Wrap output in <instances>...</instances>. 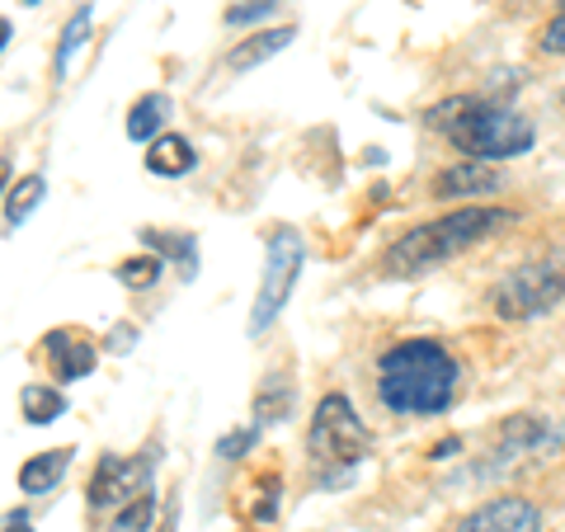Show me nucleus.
Listing matches in <instances>:
<instances>
[{"mask_svg": "<svg viewBox=\"0 0 565 532\" xmlns=\"http://www.w3.org/2000/svg\"><path fill=\"white\" fill-rule=\"evenodd\" d=\"M373 386H377V401L386 415L434 419V415H448V405L457 401L462 363L452 359V349L444 340L415 334V340H396L392 349H382Z\"/></svg>", "mask_w": 565, "mask_h": 532, "instance_id": "obj_1", "label": "nucleus"}, {"mask_svg": "<svg viewBox=\"0 0 565 532\" xmlns=\"http://www.w3.org/2000/svg\"><path fill=\"white\" fill-rule=\"evenodd\" d=\"M424 123L448 137V147L467 161H486V166H500V161H519L537 147V128L533 118H523L519 109H504L486 95H448L444 104H434Z\"/></svg>", "mask_w": 565, "mask_h": 532, "instance_id": "obj_2", "label": "nucleus"}, {"mask_svg": "<svg viewBox=\"0 0 565 532\" xmlns=\"http://www.w3.org/2000/svg\"><path fill=\"white\" fill-rule=\"evenodd\" d=\"M519 222L514 208H500V203H462L444 212L434 222H419L411 226L392 251H386V274H429L438 264H448L457 255L476 251V245L494 241L500 232Z\"/></svg>", "mask_w": 565, "mask_h": 532, "instance_id": "obj_3", "label": "nucleus"}, {"mask_svg": "<svg viewBox=\"0 0 565 532\" xmlns=\"http://www.w3.org/2000/svg\"><path fill=\"white\" fill-rule=\"evenodd\" d=\"M561 301H565V255L527 259L504 278H494L486 292V307L500 321H537V316L556 311Z\"/></svg>", "mask_w": 565, "mask_h": 532, "instance_id": "obj_4", "label": "nucleus"}, {"mask_svg": "<svg viewBox=\"0 0 565 532\" xmlns=\"http://www.w3.org/2000/svg\"><path fill=\"white\" fill-rule=\"evenodd\" d=\"M367 448H373V434H367L363 415L353 411V401L344 392H330L321 396V405H316L311 415V429H307V457L316 467H359Z\"/></svg>", "mask_w": 565, "mask_h": 532, "instance_id": "obj_5", "label": "nucleus"}, {"mask_svg": "<svg viewBox=\"0 0 565 532\" xmlns=\"http://www.w3.org/2000/svg\"><path fill=\"white\" fill-rule=\"evenodd\" d=\"M302 255H307L302 232H292V226H274L269 245H264L259 292H255V307H250V334H264L282 316V307H288V297L297 288V278H302Z\"/></svg>", "mask_w": 565, "mask_h": 532, "instance_id": "obj_6", "label": "nucleus"}, {"mask_svg": "<svg viewBox=\"0 0 565 532\" xmlns=\"http://www.w3.org/2000/svg\"><path fill=\"white\" fill-rule=\"evenodd\" d=\"M151 471H156V443L147 453H104L90 481H85V509L90 513H114L132 500V494H141L151 486Z\"/></svg>", "mask_w": 565, "mask_h": 532, "instance_id": "obj_7", "label": "nucleus"}, {"mask_svg": "<svg viewBox=\"0 0 565 532\" xmlns=\"http://www.w3.org/2000/svg\"><path fill=\"white\" fill-rule=\"evenodd\" d=\"M546 528V513L542 504L523 500V494H500V500H486L476 504L471 513L452 523V532H542Z\"/></svg>", "mask_w": 565, "mask_h": 532, "instance_id": "obj_8", "label": "nucleus"}, {"mask_svg": "<svg viewBox=\"0 0 565 532\" xmlns=\"http://www.w3.org/2000/svg\"><path fill=\"white\" fill-rule=\"evenodd\" d=\"M43 353H47V368H52V377H57V386L90 377L95 363H99L95 340H90V334H81V330H71V326L47 330L43 334Z\"/></svg>", "mask_w": 565, "mask_h": 532, "instance_id": "obj_9", "label": "nucleus"}, {"mask_svg": "<svg viewBox=\"0 0 565 532\" xmlns=\"http://www.w3.org/2000/svg\"><path fill=\"white\" fill-rule=\"evenodd\" d=\"M565 443V429L556 419L546 415H509L500 419V429H494V457H523V453H552Z\"/></svg>", "mask_w": 565, "mask_h": 532, "instance_id": "obj_10", "label": "nucleus"}, {"mask_svg": "<svg viewBox=\"0 0 565 532\" xmlns=\"http://www.w3.org/2000/svg\"><path fill=\"white\" fill-rule=\"evenodd\" d=\"M500 189V170L486 166V161H457L448 166L444 174L434 180V199H444V203H471V199H481V193H494Z\"/></svg>", "mask_w": 565, "mask_h": 532, "instance_id": "obj_11", "label": "nucleus"}, {"mask_svg": "<svg viewBox=\"0 0 565 532\" xmlns=\"http://www.w3.org/2000/svg\"><path fill=\"white\" fill-rule=\"evenodd\" d=\"M147 170L156 180H184V174L199 170V151H193V141L180 137V132H161L147 147Z\"/></svg>", "mask_w": 565, "mask_h": 532, "instance_id": "obj_12", "label": "nucleus"}, {"mask_svg": "<svg viewBox=\"0 0 565 532\" xmlns=\"http://www.w3.org/2000/svg\"><path fill=\"white\" fill-rule=\"evenodd\" d=\"M292 39H297L292 24L255 29V33H245V43H236L232 52H226V66H232V71H255L259 62H269V57H278V52H288Z\"/></svg>", "mask_w": 565, "mask_h": 532, "instance_id": "obj_13", "label": "nucleus"}, {"mask_svg": "<svg viewBox=\"0 0 565 532\" xmlns=\"http://www.w3.org/2000/svg\"><path fill=\"white\" fill-rule=\"evenodd\" d=\"M174 118V99L166 95V91H147L141 99H132V109H128V123H122V132H128V141H151L161 137V132H170L166 123Z\"/></svg>", "mask_w": 565, "mask_h": 532, "instance_id": "obj_14", "label": "nucleus"}, {"mask_svg": "<svg viewBox=\"0 0 565 532\" xmlns=\"http://www.w3.org/2000/svg\"><path fill=\"white\" fill-rule=\"evenodd\" d=\"M292 401H297V382L288 377V372H269L259 386H255V401H250V424L255 429H269V424L288 419L292 415Z\"/></svg>", "mask_w": 565, "mask_h": 532, "instance_id": "obj_15", "label": "nucleus"}, {"mask_svg": "<svg viewBox=\"0 0 565 532\" xmlns=\"http://www.w3.org/2000/svg\"><path fill=\"white\" fill-rule=\"evenodd\" d=\"M71 457L76 448H47V453H33L29 462L20 467V494H47L62 486V476L71 471Z\"/></svg>", "mask_w": 565, "mask_h": 532, "instance_id": "obj_16", "label": "nucleus"}, {"mask_svg": "<svg viewBox=\"0 0 565 532\" xmlns=\"http://www.w3.org/2000/svg\"><path fill=\"white\" fill-rule=\"evenodd\" d=\"M141 241H147L166 264H174V269H180V278L199 274V241H193L189 232H161V226H147V232H141Z\"/></svg>", "mask_w": 565, "mask_h": 532, "instance_id": "obj_17", "label": "nucleus"}, {"mask_svg": "<svg viewBox=\"0 0 565 532\" xmlns=\"http://www.w3.org/2000/svg\"><path fill=\"white\" fill-rule=\"evenodd\" d=\"M90 24H95V6H81V10L66 20L62 39H57V52H52V76H57V81H66L71 62H76V52L90 43Z\"/></svg>", "mask_w": 565, "mask_h": 532, "instance_id": "obj_18", "label": "nucleus"}, {"mask_svg": "<svg viewBox=\"0 0 565 532\" xmlns=\"http://www.w3.org/2000/svg\"><path fill=\"white\" fill-rule=\"evenodd\" d=\"M20 411L29 424H52V419H62L66 415V396H62V386H47V382H29L24 392H20Z\"/></svg>", "mask_w": 565, "mask_h": 532, "instance_id": "obj_19", "label": "nucleus"}, {"mask_svg": "<svg viewBox=\"0 0 565 532\" xmlns=\"http://www.w3.org/2000/svg\"><path fill=\"white\" fill-rule=\"evenodd\" d=\"M43 193H47L43 174H24L20 184H10V193H6V222L10 226H24L33 217V208L43 203Z\"/></svg>", "mask_w": 565, "mask_h": 532, "instance_id": "obj_20", "label": "nucleus"}, {"mask_svg": "<svg viewBox=\"0 0 565 532\" xmlns=\"http://www.w3.org/2000/svg\"><path fill=\"white\" fill-rule=\"evenodd\" d=\"M114 274H118L122 288L147 292V288H156V283L166 278V259H161V255H132V259H118Z\"/></svg>", "mask_w": 565, "mask_h": 532, "instance_id": "obj_21", "label": "nucleus"}, {"mask_svg": "<svg viewBox=\"0 0 565 532\" xmlns=\"http://www.w3.org/2000/svg\"><path fill=\"white\" fill-rule=\"evenodd\" d=\"M151 519H156V490L147 486V490L132 494V500L118 509V519H114L109 532H151Z\"/></svg>", "mask_w": 565, "mask_h": 532, "instance_id": "obj_22", "label": "nucleus"}, {"mask_svg": "<svg viewBox=\"0 0 565 532\" xmlns=\"http://www.w3.org/2000/svg\"><path fill=\"white\" fill-rule=\"evenodd\" d=\"M255 438H259L255 424H250V429L241 424V429H232V434H222V438H217V457H222V462H241V457L255 448Z\"/></svg>", "mask_w": 565, "mask_h": 532, "instance_id": "obj_23", "label": "nucleus"}, {"mask_svg": "<svg viewBox=\"0 0 565 532\" xmlns=\"http://www.w3.org/2000/svg\"><path fill=\"white\" fill-rule=\"evenodd\" d=\"M278 0H236L232 10H226V24L241 29V24H259V20H269Z\"/></svg>", "mask_w": 565, "mask_h": 532, "instance_id": "obj_24", "label": "nucleus"}, {"mask_svg": "<svg viewBox=\"0 0 565 532\" xmlns=\"http://www.w3.org/2000/svg\"><path fill=\"white\" fill-rule=\"evenodd\" d=\"M537 47L546 52V57H565V14L561 10H556V20L537 33Z\"/></svg>", "mask_w": 565, "mask_h": 532, "instance_id": "obj_25", "label": "nucleus"}, {"mask_svg": "<svg viewBox=\"0 0 565 532\" xmlns=\"http://www.w3.org/2000/svg\"><path fill=\"white\" fill-rule=\"evenodd\" d=\"M452 453H462V438H457V434H452V438H444V443H438V448H434L429 457H434V462H448Z\"/></svg>", "mask_w": 565, "mask_h": 532, "instance_id": "obj_26", "label": "nucleus"}, {"mask_svg": "<svg viewBox=\"0 0 565 532\" xmlns=\"http://www.w3.org/2000/svg\"><path fill=\"white\" fill-rule=\"evenodd\" d=\"M6 532H33L29 513H24V509H10V513H6Z\"/></svg>", "mask_w": 565, "mask_h": 532, "instance_id": "obj_27", "label": "nucleus"}, {"mask_svg": "<svg viewBox=\"0 0 565 532\" xmlns=\"http://www.w3.org/2000/svg\"><path fill=\"white\" fill-rule=\"evenodd\" d=\"M156 532H180V504H174V500H170L166 519H161V528H156Z\"/></svg>", "mask_w": 565, "mask_h": 532, "instance_id": "obj_28", "label": "nucleus"}, {"mask_svg": "<svg viewBox=\"0 0 565 532\" xmlns=\"http://www.w3.org/2000/svg\"><path fill=\"white\" fill-rule=\"evenodd\" d=\"M10 161H6V156H0V203H6V193H10Z\"/></svg>", "mask_w": 565, "mask_h": 532, "instance_id": "obj_29", "label": "nucleus"}, {"mask_svg": "<svg viewBox=\"0 0 565 532\" xmlns=\"http://www.w3.org/2000/svg\"><path fill=\"white\" fill-rule=\"evenodd\" d=\"M128 340H137V330H114V344L109 349H128Z\"/></svg>", "mask_w": 565, "mask_h": 532, "instance_id": "obj_30", "label": "nucleus"}, {"mask_svg": "<svg viewBox=\"0 0 565 532\" xmlns=\"http://www.w3.org/2000/svg\"><path fill=\"white\" fill-rule=\"evenodd\" d=\"M6 43H10V20L0 14V52H6Z\"/></svg>", "mask_w": 565, "mask_h": 532, "instance_id": "obj_31", "label": "nucleus"}, {"mask_svg": "<svg viewBox=\"0 0 565 532\" xmlns=\"http://www.w3.org/2000/svg\"><path fill=\"white\" fill-rule=\"evenodd\" d=\"M20 6H43V0H20Z\"/></svg>", "mask_w": 565, "mask_h": 532, "instance_id": "obj_32", "label": "nucleus"}, {"mask_svg": "<svg viewBox=\"0 0 565 532\" xmlns=\"http://www.w3.org/2000/svg\"><path fill=\"white\" fill-rule=\"evenodd\" d=\"M561 14H565V0H561Z\"/></svg>", "mask_w": 565, "mask_h": 532, "instance_id": "obj_33", "label": "nucleus"}]
</instances>
